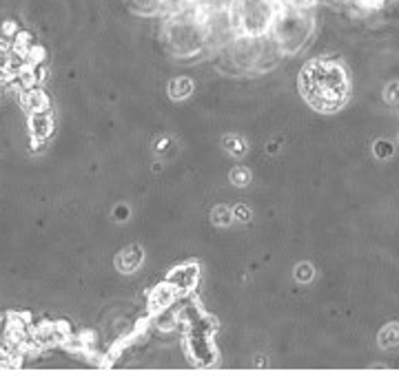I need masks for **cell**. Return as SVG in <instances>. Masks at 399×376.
Returning a JSON list of instances; mask_svg holds the SVG:
<instances>
[{"instance_id":"2e32d148","label":"cell","mask_w":399,"mask_h":376,"mask_svg":"<svg viewBox=\"0 0 399 376\" xmlns=\"http://www.w3.org/2000/svg\"><path fill=\"white\" fill-rule=\"evenodd\" d=\"M231 179H233V184H237V186H247L249 179H251L249 168H244V166L233 168V171H231Z\"/></svg>"},{"instance_id":"5bb4252c","label":"cell","mask_w":399,"mask_h":376,"mask_svg":"<svg viewBox=\"0 0 399 376\" xmlns=\"http://www.w3.org/2000/svg\"><path fill=\"white\" fill-rule=\"evenodd\" d=\"M282 7H291V9H304V11H313L322 0H277Z\"/></svg>"},{"instance_id":"7c38bea8","label":"cell","mask_w":399,"mask_h":376,"mask_svg":"<svg viewBox=\"0 0 399 376\" xmlns=\"http://www.w3.org/2000/svg\"><path fill=\"white\" fill-rule=\"evenodd\" d=\"M142 263V250L140 248H131L123 252V272H133Z\"/></svg>"},{"instance_id":"277c9868","label":"cell","mask_w":399,"mask_h":376,"mask_svg":"<svg viewBox=\"0 0 399 376\" xmlns=\"http://www.w3.org/2000/svg\"><path fill=\"white\" fill-rule=\"evenodd\" d=\"M231 11L240 35L262 38V35L271 33L280 3L277 0H233Z\"/></svg>"},{"instance_id":"30bf717a","label":"cell","mask_w":399,"mask_h":376,"mask_svg":"<svg viewBox=\"0 0 399 376\" xmlns=\"http://www.w3.org/2000/svg\"><path fill=\"white\" fill-rule=\"evenodd\" d=\"M193 91H196V82H193L191 78H187V76L173 78L171 82H169V89H166L169 98H171V100H178V102L191 98Z\"/></svg>"},{"instance_id":"5b68a950","label":"cell","mask_w":399,"mask_h":376,"mask_svg":"<svg viewBox=\"0 0 399 376\" xmlns=\"http://www.w3.org/2000/svg\"><path fill=\"white\" fill-rule=\"evenodd\" d=\"M286 54L282 51V47L277 44V40L273 38L271 33L262 35L258 38V63H256V71L262 74V71H271L275 69L277 65L282 63V58Z\"/></svg>"},{"instance_id":"9c48e42d","label":"cell","mask_w":399,"mask_h":376,"mask_svg":"<svg viewBox=\"0 0 399 376\" xmlns=\"http://www.w3.org/2000/svg\"><path fill=\"white\" fill-rule=\"evenodd\" d=\"M129 11L138 16H162L164 14V0H125Z\"/></svg>"},{"instance_id":"9a60e30c","label":"cell","mask_w":399,"mask_h":376,"mask_svg":"<svg viewBox=\"0 0 399 376\" xmlns=\"http://www.w3.org/2000/svg\"><path fill=\"white\" fill-rule=\"evenodd\" d=\"M224 147H226L228 151H231L233 155H242V153L247 151V144L242 142L237 136H226V140H224Z\"/></svg>"},{"instance_id":"52a82bcc","label":"cell","mask_w":399,"mask_h":376,"mask_svg":"<svg viewBox=\"0 0 399 376\" xmlns=\"http://www.w3.org/2000/svg\"><path fill=\"white\" fill-rule=\"evenodd\" d=\"M20 104L22 108L31 115V113H42V111H52V100L42 87H31L25 89L20 95Z\"/></svg>"},{"instance_id":"3957f363","label":"cell","mask_w":399,"mask_h":376,"mask_svg":"<svg viewBox=\"0 0 399 376\" xmlns=\"http://www.w3.org/2000/svg\"><path fill=\"white\" fill-rule=\"evenodd\" d=\"M315 33V16L313 11L282 7L277 11V18L273 22L271 35L282 47L284 54H297L308 44V40Z\"/></svg>"},{"instance_id":"6da1fadb","label":"cell","mask_w":399,"mask_h":376,"mask_svg":"<svg viewBox=\"0 0 399 376\" xmlns=\"http://www.w3.org/2000/svg\"><path fill=\"white\" fill-rule=\"evenodd\" d=\"M299 91L313 108L333 113L348 98V76L335 58L311 60L299 71Z\"/></svg>"},{"instance_id":"ba28073f","label":"cell","mask_w":399,"mask_h":376,"mask_svg":"<svg viewBox=\"0 0 399 376\" xmlns=\"http://www.w3.org/2000/svg\"><path fill=\"white\" fill-rule=\"evenodd\" d=\"M29 131H31V138L38 142H45L47 138L52 136L54 131V115L52 111H42V113H31L29 115Z\"/></svg>"},{"instance_id":"ac0fdd59","label":"cell","mask_w":399,"mask_h":376,"mask_svg":"<svg viewBox=\"0 0 399 376\" xmlns=\"http://www.w3.org/2000/svg\"><path fill=\"white\" fill-rule=\"evenodd\" d=\"M397 144H399V136H397Z\"/></svg>"},{"instance_id":"e0dca14e","label":"cell","mask_w":399,"mask_h":376,"mask_svg":"<svg viewBox=\"0 0 399 376\" xmlns=\"http://www.w3.org/2000/svg\"><path fill=\"white\" fill-rule=\"evenodd\" d=\"M384 100L389 104H399V82H389L384 89Z\"/></svg>"},{"instance_id":"8992f818","label":"cell","mask_w":399,"mask_h":376,"mask_svg":"<svg viewBox=\"0 0 399 376\" xmlns=\"http://www.w3.org/2000/svg\"><path fill=\"white\" fill-rule=\"evenodd\" d=\"M196 281H198V265L189 263V265H182V268H178L169 275L166 286H171L175 290V295L182 297L185 293H191Z\"/></svg>"},{"instance_id":"4fadbf2b","label":"cell","mask_w":399,"mask_h":376,"mask_svg":"<svg viewBox=\"0 0 399 376\" xmlns=\"http://www.w3.org/2000/svg\"><path fill=\"white\" fill-rule=\"evenodd\" d=\"M373 155L377 157V160H389V157L395 155V144L389 140H377L373 144Z\"/></svg>"},{"instance_id":"7a4b0ae2","label":"cell","mask_w":399,"mask_h":376,"mask_svg":"<svg viewBox=\"0 0 399 376\" xmlns=\"http://www.w3.org/2000/svg\"><path fill=\"white\" fill-rule=\"evenodd\" d=\"M164 42L175 58H196L207 51V31L198 5L164 20Z\"/></svg>"},{"instance_id":"8fae6325","label":"cell","mask_w":399,"mask_h":376,"mask_svg":"<svg viewBox=\"0 0 399 376\" xmlns=\"http://www.w3.org/2000/svg\"><path fill=\"white\" fill-rule=\"evenodd\" d=\"M382 350H399V323H389L380 332Z\"/></svg>"}]
</instances>
